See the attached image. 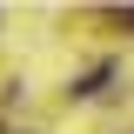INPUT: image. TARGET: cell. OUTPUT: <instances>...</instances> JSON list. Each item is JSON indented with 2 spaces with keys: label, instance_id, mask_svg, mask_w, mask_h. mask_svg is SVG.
Here are the masks:
<instances>
[{
  "label": "cell",
  "instance_id": "cell-1",
  "mask_svg": "<svg viewBox=\"0 0 134 134\" xmlns=\"http://www.w3.org/2000/svg\"><path fill=\"white\" fill-rule=\"evenodd\" d=\"M127 27H134V7H127Z\"/></svg>",
  "mask_w": 134,
  "mask_h": 134
}]
</instances>
